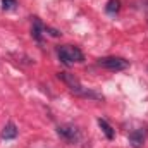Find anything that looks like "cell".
<instances>
[{
  "label": "cell",
  "instance_id": "5",
  "mask_svg": "<svg viewBox=\"0 0 148 148\" xmlns=\"http://www.w3.org/2000/svg\"><path fill=\"white\" fill-rule=\"evenodd\" d=\"M129 145L133 148H143V145H145V131L136 129V131L129 133Z\"/></svg>",
  "mask_w": 148,
  "mask_h": 148
},
{
  "label": "cell",
  "instance_id": "10",
  "mask_svg": "<svg viewBox=\"0 0 148 148\" xmlns=\"http://www.w3.org/2000/svg\"><path fill=\"white\" fill-rule=\"evenodd\" d=\"M16 5H17V0H2L3 10H10V9H14Z\"/></svg>",
  "mask_w": 148,
  "mask_h": 148
},
{
  "label": "cell",
  "instance_id": "8",
  "mask_svg": "<svg viewBox=\"0 0 148 148\" xmlns=\"http://www.w3.org/2000/svg\"><path fill=\"white\" fill-rule=\"evenodd\" d=\"M41 31H45V26L40 23V19L38 17H33V38L36 40V41H41Z\"/></svg>",
  "mask_w": 148,
  "mask_h": 148
},
{
  "label": "cell",
  "instance_id": "3",
  "mask_svg": "<svg viewBox=\"0 0 148 148\" xmlns=\"http://www.w3.org/2000/svg\"><path fill=\"white\" fill-rule=\"evenodd\" d=\"M98 66L109 69V71H124L129 67V60L122 57H103L98 60Z\"/></svg>",
  "mask_w": 148,
  "mask_h": 148
},
{
  "label": "cell",
  "instance_id": "9",
  "mask_svg": "<svg viewBox=\"0 0 148 148\" xmlns=\"http://www.w3.org/2000/svg\"><path fill=\"white\" fill-rule=\"evenodd\" d=\"M119 9H121V2H119V0H109V2H107V7H105L107 14L114 16V14L119 12Z\"/></svg>",
  "mask_w": 148,
  "mask_h": 148
},
{
  "label": "cell",
  "instance_id": "11",
  "mask_svg": "<svg viewBox=\"0 0 148 148\" xmlns=\"http://www.w3.org/2000/svg\"><path fill=\"white\" fill-rule=\"evenodd\" d=\"M45 31H48L52 36H60V33H59L57 29H52V28H45Z\"/></svg>",
  "mask_w": 148,
  "mask_h": 148
},
{
  "label": "cell",
  "instance_id": "1",
  "mask_svg": "<svg viewBox=\"0 0 148 148\" xmlns=\"http://www.w3.org/2000/svg\"><path fill=\"white\" fill-rule=\"evenodd\" d=\"M57 77H59L60 81H64V83L67 84V88L73 91L74 95H77V97H83V98H95V100H100V98H102V97H100V95H97L95 91L83 88V84L79 83V79H77L74 74L59 73V74H57Z\"/></svg>",
  "mask_w": 148,
  "mask_h": 148
},
{
  "label": "cell",
  "instance_id": "2",
  "mask_svg": "<svg viewBox=\"0 0 148 148\" xmlns=\"http://www.w3.org/2000/svg\"><path fill=\"white\" fill-rule=\"evenodd\" d=\"M57 55H59L60 62L66 64V66H73L74 62H83V60H84L83 52H81L77 47H71V45L59 47V48H57Z\"/></svg>",
  "mask_w": 148,
  "mask_h": 148
},
{
  "label": "cell",
  "instance_id": "4",
  "mask_svg": "<svg viewBox=\"0 0 148 148\" xmlns=\"http://www.w3.org/2000/svg\"><path fill=\"white\" fill-rule=\"evenodd\" d=\"M57 134L62 138V140H66L67 143H74V141H77L79 140V131H77V127H74V126H59L57 127Z\"/></svg>",
  "mask_w": 148,
  "mask_h": 148
},
{
  "label": "cell",
  "instance_id": "6",
  "mask_svg": "<svg viewBox=\"0 0 148 148\" xmlns=\"http://www.w3.org/2000/svg\"><path fill=\"white\" fill-rule=\"evenodd\" d=\"M17 133H19V131H17L16 124H14V122H9V124H5V126H3L2 134H0V136H2V140H5V141H7V140H16V138H17Z\"/></svg>",
  "mask_w": 148,
  "mask_h": 148
},
{
  "label": "cell",
  "instance_id": "7",
  "mask_svg": "<svg viewBox=\"0 0 148 148\" xmlns=\"http://www.w3.org/2000/svg\"><path fill=\"white\" fill-rule=\"evenodd\" d=\"M98 126H100V129L103 131V134L107 136V140H114V136H115V133H114V127H112L110 124L105 121V119H98Z\"/></svg>",
  "mask_w": 148,
  "mask_h": 148
}]
</instances>
